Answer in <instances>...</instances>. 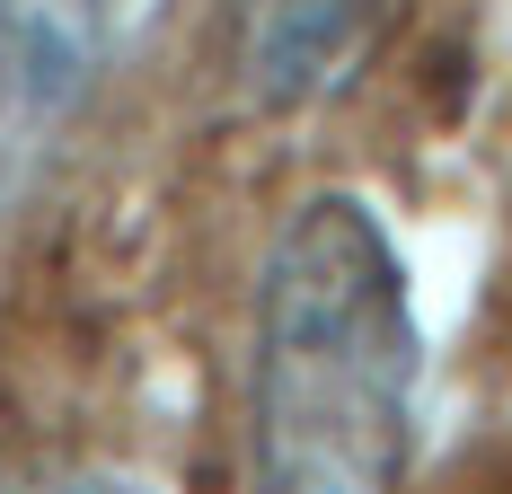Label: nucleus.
Masks as SVG:
<instances>
[{
  "instance_id": "obj_2",
  "label": "nucleus",
  "mask_w": 512,
  "mask_h": 494,
  "mask_svg": "<svg viewBox=\"0 0 512 494\" xmlns=\"http://www.w3.org/2000/svg\"><path fill=\"white\" fill-rule=\"evenodd\" d=\"M115 0H0V212L53 168L98 98Z\"/></svg>"
},
{
  "instance_id": "obj_3",
  "label": "nucleus",
  "mask_w": 512,
  "mask_h": 494,
  "mask_svg": "<svg viewBox=\"0 0 512 494\" xmlns=\"http://www.w3.org/2000/svg\"><path fill=\"white\" fill-rule=\"evenodd\" d=\"M398 0H221L230 18V80L265 115H301V106L354 89V71L380 53Z\"/></svg>"
},
{
  "instance_id": "obj_4",
  "label": "nucleus",
  "mask_w": 512,
  "mask_h": 494,
  "mask_svg": "<svg viewBox=\"0 0 512 494\" xmlns=\"http://www.w3.org/2000/svg\"><path fill=\"white\" fill-rule=\"evenodd\" d=\"M0 494H89V486L45 468V459H0Z\"/></svg>"
},
{
  "instance_id": "obj_1",
  "label": "nucleus",
  "mask_w": 512,
  "mask_h": 494,
  "mask_svg": "<svg viewBox=\"0 0 512 494\" xmlns=\"http://www.w3.org/2000/svg\"><path fill=\"white\" fill-rule=\"evenodd\" d=\"M415 459V300L362 195H309L248 327V494H398Z\"/></svg>"
}]
</instances>
